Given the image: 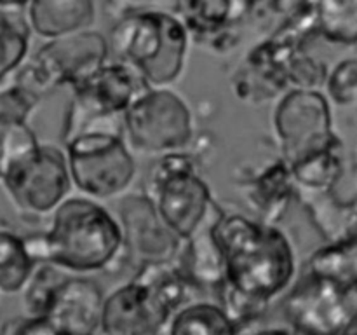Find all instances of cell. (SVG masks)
Instances as JSON below:
<instances>
[{
    "label": "cell",
    "instance_id": "obj_1",
    "mask_svg": "<svg viewBox=\"0 0 357 335\" xmlns=\"http://www.w3.org/2000/svg\"><path fill=\"white\" fill-rule=\"evenodd\" d=\"M45 232L24 237L35 264L49 262L65 272H107L126 262V248L119 218L96 199L66 198L51 213Z\"/></svg>",
    "mask_w": 357,
    "mask_h": 335
},
{
    "label": "cell",
    "instance_id": "obj_2",
    "mask_svg": "<svg viewBox=\"0 0 357 335\" xmlns=\"http://www.w3.org/2000/svg\"><path fill=\"white\" fill-rule=\"evenodd\" d=\"M215 237L223 255L225 283L234 290L271 304L293 286L296 255L278 225L223 211L215 225Z\"/></svg>",
    "mask_w": 357,
    "mask_h": 335
},
{
    "label": "cell",
    "instance_id": "obj_3",
    "mask_svg": "<svg viewBox=\"0 0 357 335\" xmlns=\"http://www.w3.org/2000/svg\"><path fill=\"white\" fill-rule=\"evenodd\" d=\"M194 292L173 260L142 264L131 281L103 299L96 335H159Z\"/></svg>",
    "mask_w": 357,
    "mask_h": 335
},
{
    "label": "cell",
    "instance_id": "obj_4",
    "mask_svg": "<svg viewBox=\"0 0 357 335\" xmlns=\"http://www.w3.org/2000/svg\"><path fill=\"white\" fill-rule=\"evenodd\" d=\"M190 42L176 14L129 9L112 28L108 47L110 56L135 66L152 87H169L183 73Z\"/></svg>",
    "mask_w": 357,
    "mask_h": 335
},
{
    "label": "cell",
    "instance_id": "obj_5",
    "mask_svg": "<svg viewBox=\"0 0 357 335\" xmlns=\"http://www.w3.org/2000/svg\"><path fill=\"white\" fill-rule=\"evenodd\" d=\"M72 185L91 199L121 198L136 178V161L122 129L91 128L65 140Z\"/></svg>",
    "mask_w": 357,
    "mask_h": 335
},
{
    "label": "cell",
    "instance_id": "obj_6",
    "mask_svg": "<svg viewBox=\"0 0 357 335\" xmlns=\"http://www.w3.org/2000/svg\"><path fill=\"white\" fill-rule=\"evenodd\" d=\"M150 86L135 66L108 59L93 75L73 87L63 140L91 128L122 129V117Z\"/></svg>",
    "mask_w": 357,
    "mask_h": 335
},
{
    "label": "cell",
    "instance_id": "obj_7",
    "mask_svg": "<svg viewBox=\"0 0 357 335\" xmlns=\"http://www.w3.org/2000/svg\"><path fill=\"white\" fill-rule=\"evenodd\" d=\"M108 59V38L89 28L45 40L17 70L13 80L42 100L58 87L68 86L73 89Z\"/></svg>",
    "mask_w": 357,
    "mask_h": 335
},
{
    "label": "cell",
    "instance_id": "obj_8",
    "mask_svg": "<svg viewBox=\"0 0 357 335\" xmlns=\"http://www.w3.org/2000/svg\"><path fill=\"white\" fill-rule=\"evenodd\" d=\"M145 194L153 201L164 225L181 241L194 234L215 201L195 161L183 150L160 156L146 178Z\"/></svg>",
    "mask_w": 357,
    "mask_h": 335
},
{
    "label": "cell",
    "instance_id": "obj_9",
    "mask_svg": "<svg viewBox=\"0 0 357 335\" xmlns=\"http://www.w3.org/2000/svg\"><path fill=\"white\" fill-rule=\"evenodd\" d=\"M0 184L21 213L49 215L68 198L73 187L65 149L38 142L0 170Z\"/></svg>",
    "mask_w": 357,
    "mask_h": 335
},
{
    "label": "cell",
    "instance_id": "obj_10",
    "mask_svg": "<svg viewBox=\"0 0 357 335\" xmlns=\"http://www.w3.org/2000/svg\"><path fill=\"white\" fill-rule=\"evenodd\" d=\"M279 157L288 166L321 150L342 147L333 129L330 100L317 89H288L272 112Z\"/></svg>",
    "mask_w": 357,
    "mask_h": 335
},
{
    "label": "cell",
    "instance_id": "obj_11",
    "mask_svg": "<svg viewBox=\"0 0 357 335\" xmlns=\"http://www.w3.org/2000/svg\"><path fill=\"white\" fill-rule=\"evenodd\" d=\"M128 145L150 156L183 150L194 136V117L169 87H149L122 117Z\"/></svg>",
    "mask_w": 357,
    "mask_h": 335
},
{
    "label": "cell",
    "instance_id": "obj_12",
    "mask_svg": "<svg viewBox=\"0 0 357 335\" xmlns=\"http://www.w3.org/2000/svg\"><path fill=\"white\" fill-rule=\"evenodd\" d=\"M282 309L298 335H342L351 314L345 290L305 272L286 292Z\"/></svg>",
    "mask_w": 357,
    "mask_h": 335
},
{
    "label": "cell",
    "instance_id": "obj_13",
    "mask_svg": "<svg viewBox=\"0 0 357 335\" xmlns=\"http://www.w3.org/2000/svg\"><path fill=\"white\" fill-rule=\"evenodd\" d=\"M128 264L139 267L149 262H171L180 251L178 239L159 216L146 194L122 195L117 204Z\"/></svg>",
    "mask_w": 357,
    "mask_h": 335
},
{
    "label": "cell",
    "instance_id": "obj_14",
    "mask_svg": "<svg viewBox=\"0 0 357 335\" xmlns=\"http://www.w3.org/2000/svg\"><path fill=\"white\" fill-rule=\"evenodd\" d=\"M222 213V206L213 201L201 225L194 230L188 239L181 241L180 251L174 258L185 278L197 290H215L216 292L225 281L223 255L215 237V225Z\"/></svg>",
    "mask_w": 357,
    "mask_h": 335
},
{
    "label": "cell",
    "instance_id": "obj_15",
    "mask_svg": "<svg viewBox=\"0 0 357 335\" xmlns=\"http://www.w3.org/2000/svg\"><path fill=\"white\" fill-rule=\"evenodd\" d=\"M103 292L89 278H66L49 306V321L70 335H96Z\"/></svg>",
    "mask_w": 357,
    "mask_h": 335
},
{
    "label": "cell",
    "instance_id": "obj_16",
    "mask_svg": "<svg viewBox=\"0 0 357 335\" xmlns=\"http://www.w3.org/2000/svg\"><path fill=\"white\" fill-rule=\"evenodd\" d=\"M296 194L291 170L281 157L261 168L246 184V201L257 215L255 218L274 225L286 215Z\"/></svg>",
    "mask_w": 357,
    "mask_h": 335
},
{
    "label": "cell",
    "instance_id": "obj_17",
    "mask_svg": "<svg viewBox=\"0 0 357 335\" xmlns=\"http://www.w3.org/2000/svg\"><path fill=\"white\" fill-rule=\"evenodd\" d=\"M24 17L31 34L45 42L89 30L96 21V6L94 0H31Z\"/></svg>",
    "mask_w": 357,
    "mask_h": 335
},
{
    "label": "cell",
    "instance_id": "obj_18",
    "mask_svg": "<svg viewBox=\"0 0 357 335\" xmlns=\"http://www.w3.org/2000/svg\"><path fill=\"white\" fill-rule=\"evenodd\" d=\"M176 16L192 40L208 44L222 31L237 27L246 13L237 0H176Z\"/></svg>",
    "mask_w": 357,
    "mask_h": 335
},
{
    "label": "cell",
    "instance_id": "obj_19",
    "mask_svg": "<svg viewBox=\"0 0 357 335\" xmlns=\"http://www.w3.org/2000/svg\"><path fill=\"white\" fill-rule=\"evenodd\" d=\"M305 274L326 279L338 288L349 290L357 285V234L328 241L317 248L305 264Z\"/></svg>",
    "mask_w": 357,
    "mask_h": 335
},
{
    "label": "cell",
    "instance_id": "obj_20",
    "mask_svg": "<svg viewBox=\"0 0 357 335\" xmlns=\"http://www.w3.org/2000/svg\"><path fill=\"white\" fill-rule=\"evenodd\" d=\"M166 335H237V327L218 302L190 300L171 316Z\"/></svg>",
    "mask_w": 357,
    "mask_h": 335
},
{
    "label": "cell",
    "instance_id": "obj_21",
    "mask_svg": "<svg viewBox=\"0 0 357 335\" xmlns=\"http://www.w3.org/2000/svg\"><path fill=\"white\" fill-rule=\"evenodd\" d=\"M298 192L324 194L331 192L344 174L342 147L321 150L289 166Z\"/></svg>",
    "mask_w": 357,
    "mask_h": 335
},
{
    "label": "cell",
    "instance_id": "obj_22",
    "mask_svg": "<svg viewBox=\"0 0 357 335\" xmlns=\"http://www.w3.org/2000/svg\"><path fill=\"white\" fill-rule=\"evenodd\" d=\"M35 265L24 237L9 227H0V293L16 295L23 292Z\"/></svg>",
    "mask_w": 357,
    "mask_h": 335
},
{
    "label": "cell",
    "instance_id": "obj_23",
    "mask_svg": "<svg viewBox=\"0 0 357 335\" xmlns=\"http://www.w3.org/2000/svg\"><path fill=\"white\" fill-rule=\"evenodd\" d=\"M317 35L338 45L357 44V0H316Z\"/></svg>",
    "mask_w": 357,
    "mask_h": 335
},
{
    "label": "cell",
    "instance_id": "obj_24",
    "mask_svg": "<svg viewBox=\"0 0 357 335\" xmlns=\"http://www.w3.org/2000/svg\"><path fill=\"white\" fill-rule=\"evenodd\" d=\"M31 30L24 16H0V86L30 58Z\"/></svg>",
    "mask_w": 357,
    "mask_h": 335
},
{
    "label": "cell",
    "instance_id": "obj_25",
    "mask_svg": "<svg viewBox=\"0 0 357 335\" xmlns=\"http://www.w3.org/2000/svg\"><path fill=\"white\" fill-rule=\"evenodd\" d=\"M66 278L68 276L65 271L49 262H40L35 265L30 279L21 292L23 293L24 316H45L52 302V297Z\"/></svg>",
    "mask_w": 357,
    "mask_h": 335
},
{
    "label": "cell",
    "instance_id": "obj_26",
    "mask_svg": "<svg viewBox=\"0 0 357 335\" xmlns=\"http://www.w3.org/2000/svg\"><path fill=\"white\" fill-rule=\"evenodd\" d=\"M328 66L323 59L314 58L307 51L296 52L282 66V82L288 89H317L324 87L328 77Z\"/></svg>",
    "mask_w": 357,
    "mask_h": 335
},
{
    "label": "cell",
    "instance_id": "obj_27",
    "mask_svg": "<svg viewBox=\"0 0 357 335\" xmlns=\"http://www.w3.org/2000/svg\"><path fill=\"white\" fill-rule=\"evenodd\" d=\"M324 89L337 107L357 108V58L338 61L328 72Z\"/></svg>",
    "mask_w": 357,
    "mask_h": 335
},
{
    "label": "cell",
    "instance_id": "obj_28",
    "mask_svg": "<svg viewBox=\"0 0 357 335\" xmlns=\"http://www.w3.org/2000/svg\"><path fill=\"white\" fill-rule=\"evenodd\" d=\"M40 98L9 80L0 86V122H28Z\"/></svg>",
    "mask_w": 357,
    "mask_h": 335
},
{
    "label": "cell",
    "instance_id": "obj_29",
    "mask_svg": "<svg viewBox=\"0 0 357 335\" xmlns=\"http://www.w3.org/2000/svg\"><path fill=\"white\" fill-rule=\"evenodd\" d=\"M0 335H70L45 316H21L3 325Z\"/></svg>",
    "mask_w": 357,
    "mask_h": 335
},
{
    "label": "cell",
    "instance_id": "obj_30",
    "mask_svg": "<svg viewBox=\"0 0 357 335\" xmlns=\"http://www.w3.org/2000/svg\"><path fill=\"white\" fill-rule=\"evenodd\" d=\"M314 3H316V0H268L265 9L286 21L300 16V14L312 13Z\"/></svg>",
    "mask_w": 357,
    "mask_h": 335
},
{
    "label": "cell",
    "instance_id": "obj_31",
    "mask_svg": "<svg viewBox=\"0 0 357 335\" xmlns=\"http://www.w3.org/2000/svg\"><path fill=\"white\" fill-rule=\"evenodd\" d=\"M237 335H295L289 327L284 325H265L261 321L246 325L243 328H237Z\"/></svg>",
    "mask_w": 357,
    "mask_h": 335
},
{
    "label": "cell",
    "instance_id": "obj_32",
    "mask_svg": "<svg viewBox=\"0 0 357 335\" xmlns=\"http://www.w3.org/2000/svg\"><path fill=\"white\" fill-rule=\"evenodd\" d=\"M31 0H0V16H24Z\"/></svg>",
    "mask_w": 357,
    "mask_h": 335
},
{
    "label": "cell",
    "instance_id": "obj_33",
    "mask_svg": "<svg viewBox=\"0 0 357 335\" xmlns=\"http://www.w3.org/2000/svg\"><path fill=\"white\" fill-rule=\"evenodd\" d=\"M129 2H159V0H129Z\"/></svg>",
    "mask_w": 357,
    "mask_h": 335
},
{
    "label": "cell",
    "instance_id": "obj_34",
    "mask_svg": "<svg viewBox=\"0 0 357 335\" xmlns=\"http://www.w3.org/2000/svg\"><path fill=\"white\" fill-rule=\"evenodd\" d=\"M293 334H295V332H293ZM295 335H298V334H295Z\"/></svg>",
    "mask_w": 357,
    "mask_h": 335
}]
</instances>
